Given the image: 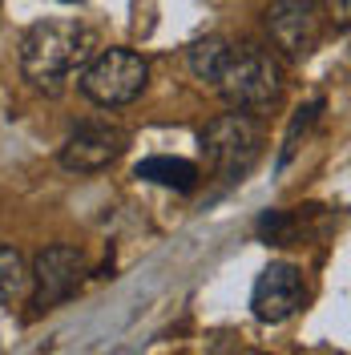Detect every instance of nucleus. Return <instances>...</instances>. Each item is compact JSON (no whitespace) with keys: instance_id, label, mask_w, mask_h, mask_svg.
I'll use <instances>...</instances> for the list:
<instances>
[{"instance_id":"obj_1","label":"nucleus","mask_w":351,"mask_h":355,"mask_svg":"<svg viewBox=\"0 0 351 355\" xmlns=\"http://www.w3.org/2000/svg\"><path fill=\"white\" fill-rule=\"evenodd\" d=\"M93 28L81 21H37L21 41V73L41 89H57L93 53Z\"/></svg>"},{"instance_id":"obj_2","label":"nucleus","mask_w":351,"mask_h":355,"mask_svg":"<svg viewBox=\"0 0 351 355\" xmlns=\"http://www.w3.org/2000/svg\"><path fill=\"white\" fill-rule=\"evenodd\" d=\"M214 89L230 110L263 113L283 93V69L275 61V53H266L259 44H239V49L230 44V57H226Z\"/></svg>"},{"instance_id":"obj_3","label":"nucleus","mask_w":351,"mask_h":355,"mask_svg":"<svg viewBox=\"0 0 351 355\" xmlns=\"http://www.w3.org/2000/svg\"><path fill=\"white\" fill-rule=\"evenodd\" d=\"M202 154L222 182H239L263 154V125L255 121V113H222L202 130Z\"/></svg>"},{"instance_id":"obj_4","label":"nucleus","mask_w":351,"mask_h":355,"mask_svg":"<svg viewBox=\"0 0 351 355\" xmlns=\"http://www.w3.org/2000/svg\"><path fill=\"white\" fill-rule=\"evenodd\" d=\"M81 93L101 110H117L137 101L150 85V65L133 49H105L81 69Z\"/></svg>"},{"instance_id":"obj_5","label":"nucleus","mask_w":351,"mask_h":355,"mask_svg":"<svg viewBox=\"0 0 351 355\" xmlns=\"http://www.w3.org/2000/svg\"><path fill=\"white\" fill-rule=\"evenodd\" d=\"M81 283H85V259H81L77 246L53 243L33 259L28 291H33V307L37 311H53L61 303H69L81 291Z\"/></svg>"},{"instance_id":"obj_6","label":"nucleus","mask_w":351,"mask_h":355,"mask_svg":"<svg viewBox=\"0 0 351 355\" xmlns=\"http://www.w3.org/2000/svg\"><path fill=\"white\" fill-rule=\"evenodd\" d=\"M126 141H130L126 130L117 121H110V117L81 121V125H73V133L61 146V166L73 170V174H97V170H105V166H113L121 157Z\"/></svg>"},{"instance_id":"obj_7","label":"nucleus","mask_w":351,"mask_h":355,"mask_svg":"<svg viewBox=\"0 0 351 355\" xmlns=\"http://www.w3.org/2000/svg\"><path fill=\"white\" fill-rule=\"evenodd\" d=\"M307 299V283H303V270L295 263H271L255 283L250 295V311L259 323H286L295 311L303 307Z\"/></svg>"},{"instance_id":"obj_8","label":"nucleus","mask_w":351,"mask_h":355,"mask_svg":"<svg viewBox=\"0 0 351 355\" xmlns=\"http://www.w3.org/2000/svg\"><path fill=\"white\" fill-rule=\"evenodd\" d=\"M266 33L271 44L283 53L286 61H307L319 44V21L315 4H295V0H275L266 8Z\"/></svg>"},{"instance_id":"obj_9","label":"nucleus","mask_w":351,"mask_h":355,"mask_svg":"<svg viewBox=\"0 0 351 355\" xmlns=\"http://www.w3.org/2000/svg\"><path fill=\"white\" fill-rule=\"evenodd\" d=\"M137 178H146V182H157V186H170V190H194L198 186V166L194 162H186V157H146V162H137Z\"/></svg>"},{"instance_id":"obj_10","label":"nucleus","mask_w":351,"mask_h":355,"mask_svg":"<svg viewBox=\"0 0 351 355\" xmlns=\"http://www.w3.org/2000/svg\"><path fill=\"white\" fill-rule=\"evenodd\" d=\"M28 295V266L17 246H0V307H12Z\"/></svg>"},{"instance_id":"obj_11","label":"nucleus","mask_w":351,"mask_h":355,"mask_svg":"<svg viewBox=\"0 0 351 355\" xmlns=\"http://www.w3.org/2000/svg\"><path fill=\"white\" fill-rule=\"evenodd\" d=\"M226 57H230V41H222V37H206V41L190 44V53H186L190 73H194L198 81H206V85H214V81H219Z\"/></svg>"},{"instance_id":"obj_12","label":"nucleus","mask_w":351,"mask_h":355,"mask_svg":"<svg viewBox=\"0 0 351 355\" xmlns=\"http://www.w3.org/2000/svg\"><path fill=\"white\" fill-rule=\"evenodd\" d=\"M327 8H331V21H335V28H339V33H348V24H351V0H327Z\"/></svg>"},{"instance_id":"obj_13","label":"nucleus","mask_w":351,"mask_h":355,"mask_svg":"<svg viewBox=\"0 0 351 355\" xmlns=\"http://www.w3.org/2000/svg\"><path fill=\"white\" fill-rule=\"evenodd\" d=\"M295 4H315V0H295Z\"/></svg>"},{"instance_id":"obj_14","label":"nucleus","mask_w":351,"mask_h":355,"mask_svg":"<svg viewBox=\"0 0 351 355\" xmlns=\"http://www.w3.org/2000/svg\"><path fill=\"white\" fill-rule=\"evenodd\" d=\"M65 4H77V0H65Z\"/></svg>"}]
</instances>
